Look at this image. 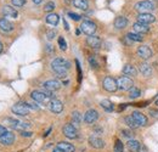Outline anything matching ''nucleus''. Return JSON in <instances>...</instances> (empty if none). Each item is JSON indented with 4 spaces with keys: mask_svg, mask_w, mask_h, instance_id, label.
<instances>
[{
    "mask_svg": "<svg viewBox=\"0 0 158 152\" xmlns=\"http://www.w3.org/2000/svg\"><path fill=\"white\" fill-rule=\"evenodd\" d=\"M117 84H118V89L120 90H130L134 87V82L127 76H122L117 79Z\"/></svg>",
    "mask_w": 158,
    "mask_h": 152,
    "instance_id": "20e7f679",
    "label": "nucleus"
},
{
    "mask_svg": "<svg viewBox=\"0 0 158 152\" xmlns=\"http://www.w3.org/2000/svg\"><path fill=\"white\" fill-rule=\"evenodd\" d=\"M55 9V2L54 1H49V2H46L45 4V6H44V10L46 11V12H50L51 14V11Z\"/></svg>",
    "mask_w": 158,
    "mask_h": 152,
    "instance_id": "72a5a7b5",
    "label": "nucleus"
},
{
    "mask_svg": "<svg viewBox=\"0 0 158 152\" xmlns=\"http://www.w3.org/2000/svg\"><path fill=\"white\" fill-rule=\"evenodd\" d=\"M124 120H125V123H127V125L130 128V129H136L140 127V124H139L138 122L131 117V116H128V117H125L124 118Z\"/></svg>",
    "mask_w": 158,
    "mask_h": 152,
    "instance_id": "bb28decb",
    "label": "nucleus"
},
{
    "mask_svg": "<svg viewBox=\"0 0 158 152\" xmlns=\"http://www.w3.org/2000/svg\"><path fill=\"white\" fill-rule=\"evenodd\" d=\"M133 28H134V32L139 33V34H145V33H147L150 31V27L147 24H143V23H140V22L134 23Z\"/></svg>",
    "mask_w": 158,
    "mask_h": 152,
    "instance_id": "aec40b11",
    "label": "nucleus"
},
{
    "mask_svg": "<svg viewBox=\"0 0 158 152\" xmlns=\"http://www.w3.org/2000/svg\"><path fill=\"white\" fill-rule=\"evenodd\" d=\"M89 63L91 65L93 68H98V67H99V63H98V61L95 60V57L94 56L89 57Z\"/></svg>",
    "mask_w": 158,
    "mask_h": 152,
    "instance_id": "4c0bfd02",
    "label": "nucleus"
},
{
    "mask_svg": "<svg viewBox=\"0 0 158 152\" xmlns=\"http://www.w3.org/2000/svg\"><path fill=\"white\" fill-rule=\"evenodd\" d=\"M49 107L50 110L54 112V113H61L62 110H63V103L57 100V99H52L50 102H49Z\"/></svg>",
    "mask_w": 158,
    "mask_h": 152,
    "instance_id": "ddd939ff",
    "label": "nucleus"
},
{
    "mask_svg": "<svg viewBox=\"0 0 158 152\" xmlns=\"http://www.w3.org/2000/svg\"><path fill=\"white\" fill-rule=\"evenodd\" d=\"M124 151V146H123V144H122V141L120 140H116V144H114V151L113 152H123Z\"/></svg>",
    "mask_w": 158,
    "mask_h": 152,
    "instance_id": "473e14b6",
    "label": "nucleus"
},
{
    "mask_svg": "<svg viewBox=\"0 0 158 152\" xmlns=\"http://www.w3.org/2000/svg\"><path fill=\"white\" fill-rule=\"evenodd\" d=\"M128 26V19L124 16H118L117 19H114V27L117 29H123Z\"/></svg>",
    "mask_w": 158,
    "mask_h": 152,
    "instance_id": "5701e85b",
    "label": "nucleus"
},
{
    "mask_svg": "<svg viewBox=\"0 0 158 152\" xmlns=\"http://www.w3.org/2000/svg\"><path fill=\"white\" fill-rule=\"evenodd\" d=\"M96 24L93 22V21H89V19H86V21H83L81 22V24H80V31L83 32V33H85L86 36H94V33L96 32Z\"/></svg>",
    "mask_w": 158,
    "mask_h": 152,
    "instance_id": "7ed1b4c3",
    "label": "nucleus"
},
{
    "mask_svg": "<svg viewBox=\"0 0 158 152\" xmlns=\"http://www.w3.org/2000/svg\"><path fill=\"white\" fill-rule=\"evenodd\" d=\"M140 95H141V91H140L139 88L133 87V88L130 89V93H129V97H130V99H138Z\"/></svg>",
    "mask_w": 158,
    "mask_h": 152,
    "instance_id": "7c9ffc66",
    "label": "nucleus"
},
{
    "mask_svg": "<svg viewBox=\"0 0 158 152\" xmlns=\"http://www.w3.org/2000/svg\"><path fill=\"white\" fill-rule=\"evenodd\" d=\"M73 5L80 10H86L89 6V2L88 0H73Z\"/></svg>",
    "mask_w": 158,
    "mask_h": 152,
    "instance_id": "c85d7f7f",
    "label": "nucleus"
},
{
    "mask_svg": "<svg viewBox=\"0 0 158 152\" xmlns=\"http://www.w3.org/2000/svg\"><path fill=\"white\" fill-rule=\"evenodd\" d=\"M100 106H101L105 111H107V112H112L113 108H114L113 103H112L110 100H102V101L100 102Z\"/></svg>",
    "mask_w": 158,
    "mask_h": 152,
    "instance_id": "cd10ccee",
    "label": "nucleus"
},
{
    "mask_svg": "<svg viewBox=\"0 0 158 152\" xmlns=\"http://www.w3.org/2000/svg\"><path fill=\"white\" fill-rule=\"evenodd\" d=\"M135 10L140 14H150L152 10H155V4L150 0H142L135 4Z\"/></svg>",
    "mask_w": 158,
    "mask_h": 152,
    "instance_id": "f03ea898",
    "label": "nucleus"
},
{
    "mask_svg": "<svg viewBox=\"0 0 158 152\" xmlns=\"http://www.w3.org/2000/svg\"><path fill=\"white\" fill-rule=\"evenodd\" d=\"M138 55L141 57L142 60H148L150 57L152 56V50H151V48L147 46V45H141L138 49Z\"/></svg>",
    "mask_w": 158,
    "mask_h": 152,
    "instance_id": "9b49d317",
    "label": "nucleus"
},
{
    "mask_svg": "<svg viewBox=\"0 0 158 152\" xmlns=\"http://www.w3.org/2000/svg\"><path fill=\"white\" fill-rule=\"evenodd\" d=\"M71 68V62L63 57H56L51 62V70L56 74H63L67 73V71Z\"/></svg>",
    "mask_w": 158,
    "mask_h": 152,
    "instance_id": "f257e3e1",
    "label": "nucleus"
},
{
    "mask_svg": "<svg viewBox=\"0 0 158 152\" xmlns=\"http://www.w3.org/2000/svg\"><path fill=\"white\" fill-rule=\"evenodd\" d=\"M52 152H64V151H62V150H61V149H59V147H55Z\"/></svg>",
    "mask_w": 158,
    "mask_h": 152,
    "instance_id": "a18cd8bd",
    "label": "nucleus"
},
{
    "mask_svg": "<svg viewBox=\"0 0 158 152\" xmlns=\"http://www.w3.org/2000/svg\"><path fill=\"white\" fill-rule=\"evenodd\" d=\"M122 71H123V73H124L125 76H129V77H135L136 73H138L136 68H135L134 66H131V65H125Z\"/></svg>",
    "mask_w": 158,
    "mask_h": 152,
    "instance_id": "b1692460",
    "label": "nucleus"
},
{
    "mask_svg": "<svg viewBox=\"0 0 158 152\" xmlns=\"http://www.w3.org/2000/svg\"><path fill=\"white\" fill-rule=\"evenodd\" d=\"M0 29L2 32H11L14 29V24L7 19H0Z\"/></svg>",
    "mask_w": 158,
    "mask_h": 152,
    "instance_id": "4be33fe9",
    "label": "nucleus"
},
{
    "mask_svg": "<svg viewBox=\"0 0 158 152\" xmlns=\"http://www.w3.org/2000/svg\"><path fill=\"white\" fill-rule=\"evenodd\" d=\"M68 16L73 19V21H80V19H81V16H80V15L74 14V12H68Z\"/></svg>",
    "mask_w": 158,
    "mask_h": 152,
    "instance_id": "58836bf2",
    "label": "nucleus"
},
{
    "mask_svg": "<svg viewBox=\"0 0 158 152\" xmlns=\"http://www.w3.org/2000/svg\"><path fill=\"white\" fill-rule=\"evenodd\" d=\"M57 147L61 149L62 151L64 152H74L76 151V147L72 145V144H69V142H64V141H61L57 144Z\"/></svg>",
    "mask_w": 158,
    "mask_h": 152,
    "instance_id": "393cba45",
    "label": "nucleus"
},
{
    "mask_svg": "<svg viewBox=\"0 0 158 152\" xmlns=\"http://www.w3.org/2000/svg\"><path fill=\"white\" fill-rule=\"evenodd\" d=\"M72 119H73V123H74V124H77V125H79L83 118H81V114L79 113L78 111H74V112L72 113Z\"/></svg>",
    "mask_w": 158,
    "mask_h": 152,
    "instance_id": "2f4dec72",
    "label": "nucleus"
},
{
    "mask_svg": "<svg viewBox=\"0 0 158 152\" xmlns=\"http://www.w3.org/2000/svg\"><path fill=\"white\" fill-rule=\"evenodd\" d=\"M15 141V134L11 133V132H7L4 135L0 136V144L1 145H5V146H9V145H12Z\"/></svg>",
    "mask_w": 158,
    "mask_h": 152,
    "instance_id": "f8f14e48",
    "label": "nucleus"
},
{
    "mask_svg": "<svg viewBox=\"0 0 158 152\" xmlns=\"http://www.w3.org/2000/svg\"><path fill=\"white\" fill-rule=\"evenodd\" d=\"M11 111L17 116H27L29 113V107L27 106L26 102H19L11 107Z\"/></svg>",
    "mask_w": 158,
    "mask_h": 152,
    "instance_id": "423d86ee",
    "label": "nucleus"
},
{
    "mask_svg": "<svg viewBox=\"0 0 158 152\" xmlns=\"http://www.w3.org/2000/svg\"><path fill=\"white\" fill-rule=\"evenodd\" d=\"M156 105H157V106H158V100H157V101H156Z\"/></svg>",
    "mask_w": 158,
    "mask_h": 152,
    "instance_id": "8fccbe9b",
    "label": "nucleus"
},
{
    "mask_svg": "<svg viewBox=\"0 0 158 152\" xmlns=\"http://www.w3.org/2000/svg\"><path fill=\"white\" fill-rule=\"evenodd\" d=\"M156 17L152 15V14H140L138 16V21L140 23H143V24H150L152 22H155Z\"/></svg>",
    "mask_w": 158,
    "mask_h": 152,
    "instance_id": "f3484780",
    "label": "nucleus"
},
{
    "mask_svg": "<svg viewBox=\"0 0 158 152\" xmlns=\"http://www.w3.org/2000/svg\"><path fill=\"white\" fill-rule=\"evenodd\" d=\"M62 132H63V135L68 139H76L78 136V130L73 124H66L63 127Z\"/></svg>",
    "mask_w": 158,
    "mask_h": 152,
    "instance_id": "6e6552de",
    "label": "nucleus"
},
{
    "mask_svg": "<svg viewBox=\"0 0 158 152\" xmlns=\"http://www.w3.org/2000/svg\"><path fill=\"white\" fill-rule=\"evenodd\" d=\"M89 145L94 149H102L105 146V141L99 137V136H95V135H91L89 137Z\"/></svg>",
    "mask_w": 158,
    "mask_h": 152,
    "instance_id": "4468645a",
    "label": "nucleus"
},
{
    "mask_svg": "<svg viewBox=\"0 0 158 152\" xmlns=\"http://www.w3.org/2000/svg\"><path fill=\"white\" fill-rule=\"evenodd\" d=\"M2 51V44H1V41H0V53Z\"/></svg>",
    "mask_w": 158,
    "mask_h": 152,
    "instance_id": "09e8293b",
    "label": "nucleus"
},
{
    "mask_svg": "<svg viewBox=\"0 0 158 152\" xmlns=\"http://www.w3.org/2000/svg\"><path fill=\"white\" fill-rule=\"evenodd\" d=\"M139 71H140V73H141L142 76H145V77H150L152 74V67H151L148 63H146V62H142V63L139 66Z\"/></svg>",
    "mask_w": 158,
    "mask_h": 152,
    "instance_id": "412c9836",
    "label": "nucleus"
},
{
    "mask_svg": "<svg viewBox=\"0 0 158 152\" xmlns=\"http://www.w3.org/2000/svg\"><path fill=\"white\" fill-rule=\"evenodd\" d=\"M131 117L138 122L140 125H146V124H147V122H148L147 117H146L143 113L139 112V111H134V112L131 113Z\"/></svg>",
    "mask_w": 158,
    "mask_h": 152,
    "instance_id": "a211bd4d",
    "label": "nucleus"
},
{
    "mask_svg": "<svg viewBox=\"0 0 158 152\" xmlns=\"http://www.w3.org/2000/svg\"><path fill=\"white\" fill-rule=\"evenodd\" d=\"M2 14L6 17H12V19H17V16H19V12L15 10V7H12L10 5L2 6Z\"/></svg>",
    "mask_w": 158,
    "mask_h": 152,
    "instance_id": "dca6fc26",
    "label": "nucleus"
},
{
    "mask_svg": "<svg viewBox=\"0 0 158 152\" xmlns=\"http://www.w3.org/2000/svg\"><path fill=\"white\" fill-rule=\"evenodd\" d=\"M32 1H33L34 4H40V2L43 1V0H32Z\"/></svg>",
    "mask_w": 158,
    "mask_h": 152,
    "instance_id": "de8ad7c7",
    "label": "nucleus"
},
{
    "mask_svg": "<svg viewBox=\"0 0 158 152\" xmlns=\"http://www.w3.org/2000/svg\"><path fill=\"white\" fill-rule=\"evenodd\" d=\"M127 147L129 152H139L141 150V144L138 140H134V139H130L128 142H127Z\"/></svg>",
    "mask_w": 158,
    "mask_h": 152,
    "instance_id": "6ab92c4d",
    "label": "nucleus"
},
{
    "mask_svg": "<svg viewBox=\"0 0 158 152\" xmlns=\"http://www.w3.org/2000/svg\"><path fill=\"white\" fill-rule=\"evenodd\" d=\"M12 5L16 6V7H22L24 4H26V0H11Z\"/></svg>",
    "mask_w": 158,
    "mask_h": 152,
    "instance_id": "e433bc0d",
    "label": "nucleus"
},
{
    "mask_svg": "<svg viewBox=\"0 0 158 152\" xmlns=\"http://www.w3.org/2000/svg\"><path fill=\"white\" fill-rule=\"evenodd\" d=\"M5 133H7L6 128H5L4 125H1V124H0V136H1V135H4Z\"/></svg>",
    "mask_w": 158,
    "mask_h": 152,
    "instance_id": "79ce46f5",
    "label": "nucleus"
},
{
    "mask_svg": "<svg viewBox=\"0 0 158 152\" xmlns=\"http://www.w3.org/2000/svg\"><path fill=\"white\" fill-rule=\"evenodd\" d=\"M99 119V112L96 110H89L84 114V122L88 124H93Z\"/></svg>",
    "mask_w": 158,
    "mask_h": 152,
    "instance_id": "9d476101",
    "label": "nucleus"
},
{
    "mask_svg": "<svg viewBox=\"0 0 158 152\" xmlns=\"http://www.w3.org/2000/svg\"><path fill=\"white\" fill-rule=\"evenodd\" d=\"M150 114H151L152 117H155V118H158V111L157 110H151V111H150Z\"/></svg>",
    "mask_w": 158,
    "mask_h": 152,
    "instance_id": "37998d69",
    "label": "nucleus"
},
{
    "mask_svg": "<svg viewBox=\"0 0 158 152\" xmlns=\"http://www.w3.org/2000/svg\"><path fill=\"white\" fill-rule=\"evenodd\" d=\"M50 132H51V128H49V129H48V132H46V133L44 134V136H48V135H49V133H50Z\"/></svg>",
    "mask_w": 158,
    "mask_h": 152,
    "instance_id": "49530a36",
    "label": "nucleus"
},
{
    "mask_svg": "<svg viewBox=\"0 0 158 152\" xmlns=\"http://www.w3.org/2000/svg\"><path fill=\"white\" fill-rule=\"evenodd\" d=\"M59 46H60V49L63 50V51L67 49V43H66V40L62 38V37H60L59 38Z\"/></svg>",
    "mask_w": 158,
    "mask_h": 152,
    "instance_id": "f704fd0d",
    "label": "nucleus"
},
{
    "mask_svg": "<svg viewBox=\"0 0 158 152\" xmlns=\"http://www.w3.org/2000/svg\"><path fill=\"white\" fill-rule=\"evenodd\" d=\"M46 22L49 23V24H51V26H57V23H59L60 21V16L57 14H54V12H51V14H49L48 16H46Z\"/></svg>",
    "mask_w": 158,
    "mask_h": 152,
    "instance_id": "a878e982",
    "label": "nucleus"
},
{
    "mask_svg": "<svg viewBox=\"0 0 158 152\" xmlns=\"http://www.w3.org/2000/svg\"><path fill=\"white\" fill-rule=\"evenodd\" d=\"M63 24H64V29H66V31H68V29H69V27H68V23L66 22V19H63Z\"/></svg>",
    "mask_w": 158,
    "mask_h": 152,
    "instance_id": "c03bdc74",
    "label": "nucleus"
},
{
    "mask_svg": "<svg viewBox=\"0 0 158 152\" xmlns=\"http://www.w3.org/2000/svg\"><path fill=\"white\" fill-rule=\"evenodd\" d=\"M102 87L105 90L110 91V93H114L117 89H118V84H117V80L112 77H106L102 82Z\"/></svg>",
    "mask_w": 158,
    "mask_h": 152,
    "instance_id": "39448f33",
    "label": "nucleus"
},
{
    "mask_svg": "<svg viewBox=\"0 0 158 152\" xmlns=\"http://www.w3.org/2000/svg\"><path fill=\"white\" fill-rule=\"evenodd\" d=\"M127 38L130 39L131 41H142L143 40V37L139 33H135V32H130L127 34Z\"/></svg>",
    "mask_w": 158,
    "mask_h": 152,
    "instance_id": "c756f323",
    "label": "nucleus"
},
{
    "mask_svg": "<svg viewBox=\"0 0 158 152\" xmlns=\"http://www.w3.org/2000/svg\"><path fill=\"white\" fill-rule=\"evenodd\" d=\"M32 99L34 100V101H37V102H40V103H49L51 100H50V97L46 95L44 91H39V90H34L32 94Z\"/></svg>",
    "mask_w": 158,
    "mask_h": 152,
    "instance_id": "0eeeda50",
    "label": "nucleus"
},
{
    "mask_svg": "<svg viewBox=\"0 0 158 152\" xmlns=\"http://www.w3.org/2000/svg\"><path fill=\"white\" fill-rule=\"evenodd\" d=\"M86 44L91 48V49H100L101 46V39L96 36H90L86 38Z\"/></svg>",
    "mask_w": 158,
    "mask_h": 152,
    "instance_id": "2eb2a0df",
    "label": "nucleus"
},
{
    "mask_svg": "<svg viewBox=\"0 0 158 152\" xmlns=\"http://www.w3.org/2000/svg\"><path fill=\"white\" fill-rule=\"evenodd\" d=\"M122 134H123V136L129 137V139L134 137V133H133L131 130H129V129H123V130H122Z\"/></svg>",
    "mask_w": 158,
    "mask_h": 152,
    "instance_id": "c9c22d12",
    "label": "nucleus"
},
{
    "mask_svg": "<svg viewBox=\"0 0 158 152\" xmlns=\"http://www.w3.org/2000/svg\"><path fill=\"white\" fill-rule=\"evenodd\" d=\"M43 88L45 90H49V91H56L61 88V83H60L57 79H50V80H46L43 83Z\"/></svg>",
    "mask_w": 158,
    "mask_h": 152,
    "instance_id": "1a4fd4ad",
    "label": "nucleus"
},
{
    "mask_svg": "<svg viewBox=\"0 0 158 152\" xmlns=\"http://www.w3.org/2000/svg\"><path fill=\"white\" fill-rule=\"evenodd\" d=\"M32 132H26V130H23V132H21V135L22 136H27V137H31L32 136Z\"/></svg>",
    "mask_w": 158,
    "mask_h": 152,
    "instance_id": "a19ab883",
    "label": "nucleus"
},
{
    "mask_svg": "<svg viewBox=\"0 0 158 152\" xmlns=\"http://www.w3.org/2000/svg\"><path fill=\"white\" fill-rule=\"evenodd\" d=\"M55 36H56V32L55 31H49L46 33V38L49 39V40H52V39L55 38Z\"/></svg>",
    "mask_w": 158,
    "mask_h": 152,
    "instance_id": "ea45409f",
    "label": "nucleus"
}]
</instances>
